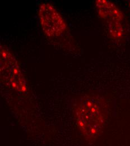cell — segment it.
Here are the masks:
<instances>
[{
  "label": "cell",
  "instance_id": "obj_4",
  "mask_svg": "<svg viewBox=\"0 0 130 146\" xmlns=\"http://www.w3.org/2000/svg\"><path fill=\"white\" fill-rule=\"evenodd\" d=\"M38 14L41 27L46 36L56 38L66 31L67 25L65 20L51 3H42Z\"/></svg>",
  "mask_w": 130,
  "mask_h": 146
},
{
  "label": "cell",
  "instance_id": "obj_5",
  "mask_svg": "<svg viewBox=\"0 0 130 146\" xmlns=\"http://www.w3.org/2000/svg\"><path fill=\"white\" fill-rule=\"evenodd\" d=\"M129 9H130V1H129Z\"/></svg>",
  "mask_w": 130,
  "mask_h": 146
},
{
  "label": "cell",
  "instance_id": "obj_2",
  "mask_svg": "<svg viewBox=\"0 0 130 146\" xmlns=\"http://www.w3.org/2000/svg\"><path fill=\"white\" fill-rule=\"evenodd\" d=\"M95 7L110 37L116 42L122 40L125 33L124 15L122 11L108 0H96Z\"/></svg>",
  "mask_w": 130,
  "mask_h": 146
},
{
  "label": "cell",
  "instance_id": "obj_1",
  "mask_svg": "<svg viewBox=\"0 0 130 146\" xmlns=\"http://www.w3.org/2000/svg\"><path fill=\"white\" fill-rule=\"evenodd\" d=\"M77 127L90 142H94L100 135L108 116V105L101 96L85 94L81 97L75 111Z\"/></svg>",
  "mask_w": 130,
  "mask_h": 146
},
{
  "label": "cell",
  "instance_id": "obj_3",
  "mask_svg": "<svg viewBox=\"0 0 130 146\" xmlns=\"http://www.w3.org/2000/svg\"><path fill=\"white\" fill-rule=\"evenodd\" d=\"M1 75L11 88L20 93L27 90L26 82L16 58L8 49L1 47Z\"/></svg>",
  "mask_w": 130,
  "mask_h": 146
}]
</instances>
